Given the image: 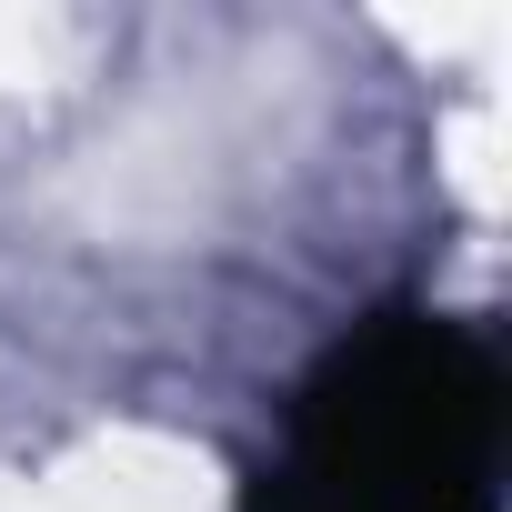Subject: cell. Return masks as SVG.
I'll return each instance as SVG.
<instances>
[{
    "instance_id": "6da1fadb",
    "label": "cell",
    "mask_w": 512,
    "mask_h": 512,
    "mask_svg": "<svg viewBox=\"0 0 512 512\" xmlns=\"http://www.w3.org/2000/svg\"><path fill=\"white\" fill-rule=\"evenodd\" d=\"M512 392L472 322L392 302L292 392L251 512H502Z\"/></svg>"
}]
</instances>
